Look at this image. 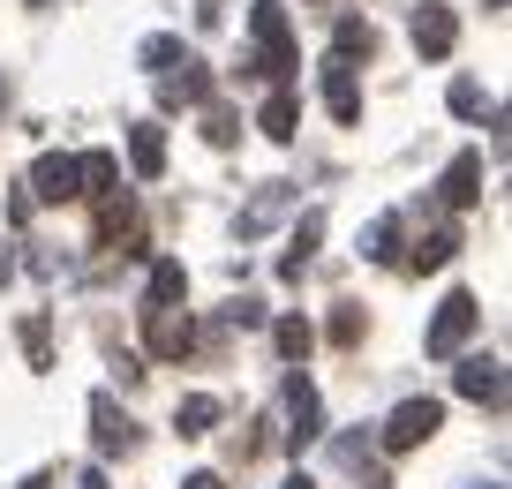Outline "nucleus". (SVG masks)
<instances>
[{
    "mask_svg": "<svg viewBox=\"0 0 512 489\" xmlns=\"http://www.w3.org/2000/svg\"><path fill=\"white\" fill-rule=\"evenodd\" d=\"M475 324H482V301L467 294V286H452L445 301H437V316H430V332H422V347L437 354V362H452V354L475 339Z\"/></svg>",
    "mask_w": 512,
    "mask_h": 489,
    "instance_id": "obj_3",
    "label": "nucleus"
},
{
    "mask_svg": "<svg viewBox=\"0 0 512 489\" xmlns=\"http://www.w3.org/2000/svg\"><path fill=\"white\" fill-rule=\"evenodd\" d=\"M287 414H294V429H287V444H294V452L324 437V399H317V384H309L302 369L287 377Z\"/></svg>",
    "mask_w": 512,
    "mask_h": 489,
    "instance_id": "obj_7",
    "label": "nucleus"
},
{
    "mask_svg": "<svg viewBox=\"0 0 512 489\" xmlns=\"http://www.w3.org/2000/svg\"><path fill=\"white\" fill-rule=\"evenodd\" d=\"M317 241H324V211H302V226H294V241H287V256H279V271H287V279H302V264L317 256Z\"/></svg>",
    "mask_w": 512,
    "mask_h": 489,
    "instance_id": "obj_19",
    "label": "nucleus"
},
{
    "mask_svg": "<svg viewBox=\"0 0 512 489\" xmlns=\"http://www.w3.org/2000/svg\"><path fill=\"white\" fill-rule=\"evenodd\" d=\"M76 189H83V196L121 189V158H113V151H83V158H76Z\"/></svg>",
    "mask_w": 512,
    "mask_h": 489,
    "instance_id": "obj_18",
    "label": "nucleus"
},
{
    "mask_svg": "<svg viewBox=\"0 0 512 489\" xmlns=\"http://www.w3.org/2000/svg\"><path fill=\"white\" fill-rule=\"evenodd\" d=\"M31 196H38V204H76V158H68V151H46V158H38V166H31Z\"/></svg>",
    "mask_w": 512,
    "mask_h": 489,
    "instance_id": "obj_8",
    "label": "nucleus"
},
{
    "mask_svg": "<svg viewBox=\"0 0 512 489\" xmlns=\"http://www.w3.org/2000/svg\"><path fill=\"white\" fill-rule=\"evenodd\" d=\"M452 256H460V226H430V234L407 249V271H445Z\"/></svg>",
    "mask_w": 512,
    "mask_h": 489,
    "instance_id": "obj_16",
    "label": "nucleus"
},
{
    "mask_svg": "<svg viewBox=\"0 0 512 489\" xmlns=\"http://www.w3.org/2000/svg\"><path fill=\"white\" fill-rule=\"evenodd\" d=\"M181 76H159V98H166V106H204V98H211V68L204 61H189V53H181Z\"/></svg>",
    "mask_w": 512,
    "mask_h": 489,
    "instance_id": "obj_14",
    "label": "nucleus"
},
{
    "mask_svg": "<svg viewBox=\"0 0 512 489\" xmlns=\"http://www.w3.org/2000/svg\"><path fill=\"white\" fill-rule=\"evenodd\" d=\"M234 136H241V121H234V113H226V106H204V143H219V151H226Z\"/></svg>",
    "mask_w": 512,
    "mask_h": 489,
    "instance_id": "obj_25",
    "label": "nucleus"
},
{
    "mask_svg": "<svg viewBox=\"0 0 512 489\" xmlns=\"http://www.w3.org/2000/svg\"><path fill=\"white\" fill-rule=\"evenodd\" d=\"M272 347H279V362H309V347H317L309 316H279V324H272Z\"/></svg>",
    "mask_w": 512,
    "mask_h": 489,
    "instance_id": "obj_22",
    "label": "nucleus"
},
{
    "mask_svg": "<svg viewBox=\"0 0 512 489\" xmlns=\"http://www.w3.org/2000/svg\"><path fill=\"white\" fill-rule=\"evenodd\" d=\"M452 46H460V16H452L445 0H422L415 8V53L422 61H445Z\"/></svg>",
    "mask_w": 512,
    "mask_h": 489,
    "instance_id": "obj_6",
    "label": "nucleus"
},
{
    "mask_svg": "<svg viewBox=\"0 0 512 489\" xmlns=\"http://www.w3.org/2000/svg\"><path fill=\"white\" fill-rule=\"evenodd\" d=\"M437 189H445L452 211H475V204H482V151H460V158L445 166V181H437Z\"/></svg>",
    "mask_w": 512,
    "mask_h": 489,
    "instance_id": "obj_12",
    "label": "nucleus"
},
{
    "mask_svg": "<svg viewBox=\"0 0 512 489\" xmlns=\"http://www.w3.org/2000/svg\"><path fill=\"white\" fill-rule=\"evenodd\" d=\"M324 106H332V121H362V83H354V61H324Z\"/></svg>",
    "mask_w": 512,
    "mask_h": 489,
    "instance_id": "obj_11",
    "label": "nucleus"
},
{
    "mask_svg": "<svg viewBox=\"0 0 512 489\" xmlns=\"http://www.w3.org/2000/svg\"><path fill=\"white\" fill-rule=\"evenodd\" d=\"M369 46H377V38H369V23H339V31H332V61H369Z\"/></svg>",
    "mask_w": 512,
    "mask_h": 489,
    "instance_id": "obj_23",
    "label": "nucleus"
},
{
    "mask_svg": "<svg viewBox=\"0 0 512 489\" xmlns=\"http://www.w3.org/2000/svg\"><path fill=\"white\" fill-rule=\"evenodd\" d=\"M174 429H181V437H211V429H219V399H211V392H189V399L174 407Z\"/></svg>",
    "mask_w": 512,
    "mask_h": 489,
    "instance_id": "obj_20",
    "label": "nucleus"
},
{
    "mask_svg": "<svg viewBox=\"0 0 512 489\" xmlns=\"http://www.w3.org/2000/svg\"><path fill=\"white\" fill-rule=\"evenodd\" d=\"M174 61H181V38H174V31L144 38V68H159V76H174Z\"/></svg>",
    "mask_w": 512,
    "mask_h": 489,
    "instance_id": "obj_24",
    "label": "nucleus"
},
{
    "mask_svg": "<svg viewBox=\"0 0 512 489\" xmlns=\"http://www.w3.org/2000/svg\"><path fill=\"white\" fill-rule=\"evenodd\" d=\"M475 489H505V482H475Z\"/></svg>",
    "mask_w": 512,
    "mask_h": 489,
    "instance_id": "obj_33",
    "label": "nucleus"
},
{
    "mask_svg": "<svg viewBox=\"0 0 512 489\" xmlns=\"http://www.w3.org/2000/svg\"><path fill=\"white\" fill-rule=\"evenodd\" d=\"M76 489H106V474H98V467H91V474H83V482H76Z\"/></svg>",
    "mask_w": 512,
    "mask_h": 489,
    "instance_id": "obj_30",
    "label": "nucleus"
},
{
    "mask_svg": "<svg viewBox=\"0 0 512 489\" xmlns=\"http://www.w3.org/2000/svg\"><path fill=\"white\" fill-rule=\"evenodd\" d=\"M128 174H136V181H159L166 174V128L159 121L128 128Z\"/></svg>",
    "mask_w": 512,
    "mask_h": 489,
    "instance_id": "obj_13",
    "label": "nucleus"
},
{
    "mask_svg": "<svg viewBox=\"0 0 512 489\" xmlns=\"http://www.w3.org/2000/svg\"><path fill=\"white\" fill-rule=\"evenodd\" d=\"M23 354H31V369H46V362H53V347H46V324H38V316L23 324Z\"/></svg>",
    "mask_w": 512,
    "mask_h": 489,
    "instance_id": "obj_27",
    "label": "nucleus"
},
{
    "mask_svg": "<svg viewBox=\"0 0 512 489\" xmlns=\"http://www.w3.org/2000/svg\"><path fill=\"white\" fill-rule=\"evenodd\" d=\"M181 294H189V271H181L174 256H159V264H151V286H144V309H181Z\"/></svg>",
    "mask_w": 512,
    "mask_h": 489,
    "instance_id": "obj_17",
    "label": "nucleus"
},
{
    "mask_svg": "<svg viewBox=\"0 0 512 489\" xmlns=\"http://www.w3.org/2000/svg\"><path fill=\"white\" fill-rule=\"evenodd\" d=\"M437 429H445V399H400V407L384 414L377 444H384L392 459H400V452H422V444H430Z\"/></svg>",
    "mask_w": 512,
    "mask_h": 489,
    "instance_id": "obj_2",
    "label": "nucleus"
},
{
    "mask_svg": "<svg viewBox=\"0 0 512 489\" xmlns=\"http://www.w3.org/2000/svg\"><path fill=\"white\" fill-rule=\"evenodd\" d=\"M445 106L460 113V121H475V113H482V91H475V83L460 76V83H452V91H445Z\"/></svg>",
    "mask_w": 512,
    "mask_h": 489,
    "instance_id": "obj_26",
    "label": "nucleus"
},
{
    "mask_svg": "<svg viewBox=\"0 0 512 489\" xmlns=\"http://www.w3.org/2000/svg\"><path fill=\"white\" fill-rule=\"evenodd\" d=\"M181 489H226V474H211V467H196V474H189V482H181Z\"/></svg>",
    "mask_w": 512,
    "mask_h": 489,
    "instance_id": "obj_29",
    "label": "nucleus"
},
{
    "mask_svg": "<svg viewBox=\"0 0 512 489\" xmlns=\"http://www.w3.org/2000/svg\"><path fill=\"white\" fill-rule=\"evenodd\" d=\"M287 489H317V482H309V474H294V482H287Z\"/></svg>",
    "mask_w": 512,
    "mask_h": 489,
    "instance_id": "obj_31",
    "label": "nucleus"
},
{
    "mask_svg": "<svg viewBox=\"0 0 512 489\" xmlns=\"http://www.w3.org/2000/svg\"><path fill=\"white\" fill-rule=\"evenodd\" d=\"M256 128H264L272 143H294V128H302V98H294L287 83H279V91L264 98V106H256Z\"/></svg>",
    "mask_w": 512,
    "mask_h": 489,
    "instance_id": "obj_15",
    "label": "nucleus"
},
{
    "mask_svg": "<svg viewBox=\"0 0 512 489\" xmlns=\"http://www.w3.org/2000/svg\"><path fill=\"white\" fill-rule=\"evenodd\" d=\"M128 414L113 407V392H91V444H98V459H113V452H128Z\"/></svg>",
    "mask_w": 512,
    "mask_h": 489,
    "instance_id": "obj_9",
    "label": "nucleus"
},
{
    "mask_svg": "<svg viewBox=\"0 0 512 489\" xmlns=\"http://www.w3.org/2000/svg\"><path fill=\"white\" fill-rule=\"evenodd\" d=\"M98 241H128V256H144V249H136V196H128V189L98 196Z\"/></svg>",
    "mask_w": 512,
    "mask_h": 489,
    "instance_id": "obj_10",
    "label": "nucleus"
},
{
    "mask_svg": "<svg viewBox=\"0 0 512 489\" xmlns=\"http://www.w3.org/2000/svg\"><path fill=\"white\" fill-rule=\"evenodd\" d=\"M189 347H196L189 309H144V354L151 362H181Z\"/></svg>",
    "mask_w": 512,
    "mask_h": 489,
    "instance_id": "obj_5",
    "label": "nucleus"
},
{
    "mask_svg": "<svg viewBox=\"0 0 512 489\" xmlns=\"http://www.w3.org/2000/svg\"><path fill=\"white\" fill-rule=\"evenodd\" d=\"M452 392L475 399V407H505V362L497 354H452Z\"/></svg>",
    "mask_w": 512,
    "mask_h": 489,
    "instance_id": "obj_4",
    "label": "nucleus"
},
{
    "mask_svg": "<svg viewBox=\"0 0 512 489\" xmlns=\"http://www.w3.org/2000/svg\"><path fill=\"white\" fill-rule=\"evenodd\" d=\"M23 489H53V482H46V474H31V482H23Z\"/></svg>",
    "mask_w": 512,
    "mask_h": 489,
    "instance_id": "obj_32",
    "label": "nucleus"
},
{
    "mask_svg": "<svg viewBox=\"0 0 512 489\" xmlns=\"http://www.w3.org/2000/svg\"><path fill=\"white\" fill-rule=\"evenodd\" d=\"M362 256H369V264H392V256H400V211H377V219H369Z\"/></svg>",
    "mask_w": 512,
    "mask_h": 489,
    "instance_id": "obj_21",
    "label": "nucleus"
},
{
    "mask_svg": "<svg viewBox=\"0 0 512 489\" xmlns=\"http://www.w3.org/2000/svg\"><path fill=\"white\" fill-rule=\"evenodd\" d=\"M249 38H256V61H249V76H272V83H287L294 68H302V46H294V31H287V8H279V0H256V8H249Z\"/></svg>",
    "mask_w": 512,
    "mask_h": 489,
    "instance_id": "obj_1",
    "label": "nucleus"
},
{
    "mask_svg": "<svg viewBox=\"0 0 512 489\" xmlns=\"http://www.w3.org/2000/svg\"><path fill=\"white\" fill-rule=\"evenodd\" d=\"M354 339H362V309H339L332 316V347H354Z\"/></svg>",
    "mask_w": 512,
    "mask_h": 489,
    "instance_id": "obj_28",
    "label": "nucleus"
}]
</instances>
